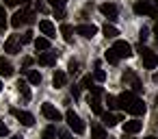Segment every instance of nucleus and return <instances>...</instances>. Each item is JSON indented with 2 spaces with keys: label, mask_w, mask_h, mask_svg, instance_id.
<instances>
[{
  "label": "nucleus",
  "mask_w": 158,
  "mask_h": 139,
  "mask_svg": "<svg viewBox=\"0 0 158 139\" xmlns=\"http://www.w3.org/2000/svg\"><path fill=\"white\" fill-rule=\"evenodd\" d=\"M117 102H119V106H121L123 111H128L130 115H145V102H143L139 96H134L132 91H128V89L117 98Z\"/></svg>",
  "instance_id": "obj_1"
},
{
  "label": "nucleus",
  "mask_w": 158,
  "mask_h": 139,
  "mask_svg": "<svg viewBox=\"0 0 158 139\" xmlns=\"http://www.w3.org/2000/svg\"><path fill=\"white\" fill-rule=\"evenodd\" d=\"M121 83H123L126 87H130L128 91H132L134 96H139V93L143 91V83L139 80V76H136L132 70H126V72L121 74Z\"/></svg>",
  "instance_id": "obj_2"
},
{
  "label": "nucleus",
  "mask_w": 158,
  "mask_h": 139,
  "mask_svg": "<svg viewBox=\"0 0 158 139\" xmlns=\"http://www.w3.org/2000/svg\"><path fill=\"white\" fill-rule=\"evenodd\" d=\"M31 22H35V13H33L28 7L18 9V11L13 13V18H11V26H13V28H20L22 24H31Z\"/></svg>",
  "instance_id": "obj_3"
},
{
  "label": "nucleus",
  "mask_w": 158,
  "mask_h": 139,
  "mask_svg": "<svg viewBox=\"0 0 158 139\" xmlns=\"http://www.w3.org/2000/svg\"><path fill=\"white\" fill-rule=\"evenodd\" d=\"M134 13H136V15H149V18H156V15H158V9L154 7V0H136Z\"/></svg>",
  "instance_id": "obj_4"
},
{
  "label": "nucleus",
  "mask_w": 158,
  "mask_h": 139,
  "mask_svg": "<svg viewBox=\"0 0 158 139\" xmlns=\"http://www.w3.org/2000/svg\"><path fill=\"white\" fill-rule=\"evenodd\" d=\"M65 119H67V126H69L76 135H85L87 126H85V122L80 119V115H76L74 111H67V113H65Z\"/></svg>",
  "instance_id": "obj_5"
},
{
  "label": "nucleus",
  "mask_w": 158,
  "mask_h": 139,
  "mask_svg": "<svg viewBox=\"0 0 158 139\" xmlns=\"http://www.w3.org/2000/svg\"><path fill=\"white\" fill-rule=\"evenodd\" d=\"M110 50H113L119 59H130V57H132V46H130L128 41H123V39H117Z\"/></svg>",
  "instance_id": "obj_6"
},
{
  "label": "nucleus",
  "mask_w": 158,
  "mask_h": 139,
  "mask_svg": "<svg viewBox=\"0 0 158 139\" xmlns=\"http://www.w3.org/2000/svg\"><path fill=\"white\" fill-rule=\"evenodd\" d=\"M139 54H141V61H143V65H145V70H154L158 63H156V54L149 50V48H145L143 44L139 46Z\"/></svg>",
  "instance_id": "obj_7"
},
{
  "label": "nucleus",
  "mask_w": 158,
  "mask_h": 139,
  "mask_svg": "<svg viewBox=\"0 0 158 139\" xmlns=\"http://www.w3.org/2000/svg\"><path fill=\"white\" fill-rule=\"evenodd\" d=\"M5 52H9V54H20L22 52V44H20L18 35H9V39L5 41Z\"/></svg>",
  "instance_id": "obj_8"
},
{
  "label": "nucleus",
  "mask_w": 158,
  "mask_h": 139,
  "mask_svg": "<svg viewBox=\"0 0 158 139\" xmlns=\"http://www.w3.org/2000/svg\"><path fill=\"white\" fill-rule=\"evenodd\" d=\"M56 59H59V52H54V50H48V52H41V54L37 57V61H39V65H46V67H50V65H56Z\"/></svg>",
  "instance_id": "obj_9"
},
{
  "label": "nucleus",
  "mask_w": 158,
  "mask_h": 139,
  "mask_svg": "<svg viewBox=\"0 0 158 139\" xmlns=\"http://www.w3.org/2000/svg\"><path fill=\"white\" fill-rule=\"evenodd\" d=\"M41 113L50 119V122H59L61 119V113H59V109L54 106V104H50V102H44L41 104Z\"/></svg>",
  "instance_id": "obj_10"
},
{
  "label": "nucleus",
  "mask_w": 158,
  "mask_h": 139,
  "mask_svg": "<svg viewBox=\"0 0 158 139\" xmlns=\"http://www.w3.org/2000/svg\"><path fill=\"white\" fill-rule=\"evenodd\" d=\"M11 113L18 117V122L20 124H24V126H33L35 124V117H33V113H28V111H20V109H11Z\"/></svg>",
  "instance_id": "obj_11"
},
{
  "label": "nucleus",
  "mask_w": 158,
  "mask_h": 139,
  "mask_svg": "<svg viewBox=\"0 0 158 139\" xmlns=\"http://www.w3.org/2000/svg\"><path fill=\"white\" fill-rule=\"evenodd\" d=\"M39 31L46 35V39H54L56 37V28H54V24L50 20H41L39 22Z\"/></svg>",
  "instance_id": "obj_12"
},
{
  "label": "nucleus",
  "mask_w": 158,
  "mask_h": 139,
  "mask_svg": "<svg viewBox=\"0 0 158 139\" xmlns=\"http://www.w3.org/2000/svg\"><path fill=\"white\" fill-rule=\"evenodd\" d=\"M76 33L82 35V37H87V39H91V37H95L98 26H93V24H78L76 26Z\"/></svg>",
  "instance_id": "obj_13"
},
{
  "label": "nucleus",
  "mask_w": 158,
  "mask_h": 139,
  "mask_svg": "<svg viewBox=\"0 0 158 139\" xmlns=\"http://www.w3.org/2000/svg\"><path fill=\"white\" fill-rule=\"evenodd\" d=\"M100 11L110 20V22H115L117 20V15H119V9L115 7V5H108V2H104V5H100Z\"/></svg>",
  "instance_id": "obj_14"
},
{
  "label": "nucleus",
  "mask_w": 158,
  "mask_h": 139,
  "mask_svg": "<svg viewBox=\"0 0 158 139\" xmlns=\"http://www.w3.org/2000/svg\"><path fill=\"white\" fill-rule=\"evenodd\" d=\"M143 128V122H139V119H128V122H123V132L126 135H134V132H139Z\"/></svg>",
  "instance_id": "obj_15"
},
{
  "label": "nucleus",
  "mask_w": 158,
  "mask_h": 139,
  "mask_svg": "<svg viewBox=\"0 0 158 139\" xmlns=\"http://www.w3.org/2000/svg\"><path fill=\"white\" fill-rule=\"evenodd\" d=\"M0 76H5V78L13 76V65H11V61H7L5 57H0Z\"/></svg>",
  "instance_id": "obj_16"
},
{
  "label": "nucleus",
  "mask_w": 158,
  "mask_h": 139,
  "mask_svg": "<svg viewBox=\"0 0 158 139\" xmlns=\"http://www.w3.org/2000/svg\"><path fill=\"white\" fill-rule=\"evenodd\" d=\"M18 91H20V96H22V98H24L26 102H28V100L33 98V93H31V87H28V83H26V80H22V78L18 80Z\"/></svg>",
  "instance_id": "obj_17"
},
{
  "label": "nucleus",
  "mask_w": 158,
  "mask_h": 139,
  "mask_svg": "<svg viewBox=\"0 0 158 139\" xmlns=\"http://www.w3.org/2000/svg\"><path fill=\"white\" fill-rule=\"evenodd\" d=\"M89 106H91V111L95 113V115H102L104 113V109H102V102H100V96H89Z\"/></svg>",
  "instance_id": "obj_18"
},
{
  "label": "nucleus",
  "mask_w": 158,
  "mask_h": 139,
  "mask_svg": "<svg viewBox=\"0 0 158 139\" xmlns=\"http://www.w3.org/2000/svg\"><path fill=\"white\" fill-rule=\"evenodd\" d=\"M119 122H121L119 115H115V113H102V124H104V126L110 128V126H117Z\"/></svg>",
  "instance_id": "obj_19"
},
{
  "label": "nucleus",
  "mask_w": 158,
  "mask_h": 139,
  "mask_svg": "<svg viewBox=\"0 0 158 139\" xmlns=\"http://www.w3.org/2000/svg\"><path fill=\"white\" fill-rule=\"evenodd\" d=\"M65 83H67V74L61 72V70H56L54 76H52V85H54V87H63Z\"/></svg>",
  "instance_id": "obj_20"
},
{
  "label": "nucleus",
  "mask_w": 158,
  "mask_h": 139,
  "mask_svg": "<svg viewBox=\"0 0 158 139\" xmlns=\"http://www.w3.org/2000/svg\"><path fill=\"white\" fill-rule=\"evenodd\" d=\"M61 35H63V39H65L67 44L74 41V28H72L69 24H61Z\"/></svg>",
  "instance_id": "obj_21"
},
{
  "label": "nucleus",
  "mask_w": 158,
  "mask_h": 139,
  "mask_svg": "<svg viewBox=\"0 0 158 139\" xmlns=\"http://www.w3.org/2000/svg\"><path fill=\"white\" fill-rule=\"evenodd\" d=\"M102 33H104V37H108V39H115V37L119 35L117 26H113V24H104V26H102Z\"/></svg>",
  "instance_id": "obj_22"
},
{
  "label": "nucleus",
  "mask_w": 158,
  "mask_h": 139,
  "mask_svg": "<svg viewBox=\"0 0 158 139\" xmlns=\"http://www.w3.org/2000/svg\"><path fill=\"white\" fill-rule=\"evenodd\" d=\"M26 83H31V85H39L41 83V74L37 72V70H26Z\"/></svg>",
  "instance_id": "obj_23"
},
{
  "label": "nucleus",
  "mask_w": 158,
  "mask_h": 139,
  "mask_svg": "<svg viewBox=\"0 0 158 139\" xmlns=\"http://www.w3.org/2000/svg\"><path fill=\"white\" fill-rule=\"evenodd\" d=\"M91 137H93V139H106L104 128H102L100 124H93V126H91Z\"/></svg>",
  "instance_id": "obj_24"
},
{
  "label": "nucleus",
  "mask_w": 158,
  "mask_h": 139,
  "mask_svg": "<svg viewBox=\"0 0 158 139\" xmlns=\"http://www.w3.org/2000/svg\"><path fill=\"white\" fill-rule=\"evenodd\" d=\"M35 48H37V50H50V39L37 37V39H35Z\"/></svg>",
  "instance_id": "obj_25"
},
{
  "label": "nucleus",
  "mask_w": 158,
  "mask_h": 139,
  "mask_svg": "<svg viewBox=\"0 0 158 139\" xmlns=\"http://www.w3.org/2000/svg\"><path fill=\"white\" fill-rule=\"evenodd\" d=\"M104 59H106V61H108L110 65H115V63H119V57H117V54H115V52H113L110 48H108V50L104 52Z\"/></svg>",
  "instance_id": "obj_26"
},
{
  "label": "nucleus",
  "mask_w": 158,
  "mask_h": 139,
  "mask_svg": "<svg viewBox=\"0 0 158 139\" xmlns=\"http://www.w3.org/2000/svg\"><path fill=\"white\" fill-rule=\"evenodd\" d=\"M44 139H56V128L54 126H48L44 130Z\"/></svg>",
  "instance_id": "obj_27"
},
{
  "label": "nucleus",
  "mask_w": 158,
  "mask_h": 139,
  "mask_svg": "<svg viewBox=\"0 0 158 139\" xmlns=\"http://www.w3.org/2000/svg\"><path fill=\"white\" fill-rule=\"evenodd\" d=\"M7 28V11L5 7H0V31H5Z\"/></svg>",
  "instance_id": "obj_28"
},
{
  "label": "nucleus",
  "mask_w": 158,
  "mask_h": 139,
  "mask_svg": "<svg viewBox=\"0 0 158 139\" xmlns=\"http://www.w3.org/2000/svg\"><path fill=\"white\" fill-rule=\"evenodd\" d=\"M93 80L104 83V80H106V72H104V70H95V72H93Z\"/></svg>",
  "instance_id": "obj_29"
},
{
  "label": "nucleus",
  "mask_w": 158,
  "mask_h": 139,
  "mask_svg": "<svg viewBox=\"0 0 158 139\" xmlns=\"http://www.w3.org/2000/svg\"><path fill=\"white\" fill-rule=\"evenodd\" d=\"M106 104H108V109H119V102H117V98L115 96H106Z\"/></svg>",
  "instance_id": "obj_30"
},
{
  "label": "nucleus",
  "mask_w": 158,
  "mask_h": 139,
  "mask_svg": "<svg viewBox=\"0 0 158 139\" xmlns=\"http://www.w3.org/2000/svg\"><path fill=\"white\" fill-rule=\"evenodd\" d=\"M33 35H35L33 31H26V33L20 37V44H31V41H33Z\"/></svg>",
  "instance_id": "obj_31"
},
{
  "label": "nucleus",
  "mask_w": 158,
  "mask_h": 139,
  "mask_svg": "<svg viewBox=\"0 0 158 139\" xmlns=\"http://www.w3.org/2000/svg\"><path fill=\"white\" fill-rule=\"evenodd\" d=\"M78 67H80V63H78V61H74V59H72V61H69V65H67V70H69V74H72V76H74V74H78Z\"/></svg>",
  "instance_id": "obj_32"
},
{
  "label": "nucleus",
  "mask_w": 158,
  "mask_h": 139,
  "mask_svg": "<svg viewBox=\"0 0 158 139\" xmlns=\"http://www.w3.org/2000/svg\"><path fill=\"white\" fill-rule=\"evenodd\" d=\"M48 2L54 7V11H59V9H63V7H65V0H48Z\"/></svg>",
  "instance_id": "obj_33"
},
{
  "label": "nucleus",
  "mask_w": 158,
  "mask_h": 139,
  "mask_svg": "<svg viewBox=\"0 0 158 139\" xmlns=\"http://www.w3.org/2000/svg\"><path fill=\"white\" fill-rule=\"evenodd\" d=\"M82 87H87V89L91 91V87H93V76H85V78H82Z\"/></svg>",
  "instance_id": "obj_34"
},
{
  "label": "nucleus",
  "mask_w": 158,
  "mask_h": 139,
  "mask_svg": "<svg viewBox=\"0 0 158 139\" xmlns=\"http://www.w3.org/2000/svg\"><path fill=\"white\" fill-rule=\"evenodd\" d=\"M9 135V126L5 122H0V137H7Z\"/></svg>",
  "instance_id": "obj_35"
},
{
  "label": "nucleus",
  "mask_w": 158,
  "mask_h": 139,
  "mask_svg": "<svg viewBox=\"0 0 158 139\" xmlns=\"http://www.w3.org/2000/svg\"><path fill=\"white\" fill-rule=\"evenodd\" d=\"M24 5V2H28V0H5V5H9V7H15V5Z\"/></svg>",
  "instance_id": "obj_36"
},
{
  "label": "nucleus",
  "mask_w": 158,
  "mask_h": 139,
  "mask_svg": "<svg viewBox=\"0 0 158 139\" xmlns=\"http://www.w3.org/2000/svg\"><path fill=\"white\" fill-rule=\"evenodd\" d=\"M147 37H149V33H147V28H141V33H139V39H141V44H143V41H145Z\"/></svg>",
  "instance_id": "obj_37"
},
{
  "label": "nucleus",
  "mask_w": 158,
  "mask_h": 139,
  "mask_svg": "<svg viewBox=\"0 0 158 139\" xmlns=\"http://www.w3.org/2000/svg\"><path fill=\"white\" fill-rule=\"evenodd\" d=\"M72 96L74 98H80V85H74L72 87Z\"/></svg>",
  "instance_id": "obj_38"
},
{
  "label": "nucleus",
  "mask_w": 158,
  "mask_h": 139,
  "mask_svg": "<svg viewBox=\"0 0 158 139\" xmlns=\"http://www.w3.org/2000/svg\"><path fill=\"white\" fill-rule=\"evenodd\" d=\"M31 65H33V59H31V57H28V59H24V70H28Z\"/></svg>",
  "instance_id": "obj_39"
},
{
  "label": "nucleus",
  "mask_w": 158,
  "mask_h": 139,
  "mask_svg": "<svg viewBox=\"0 0 158 139\" xmlns=\"http://www.w3.org/2000/svg\"><path fill=\"white\" fill-rule=\"evenodd\" d=\"M54 13H56V18H59V20H63V18H65V11H63V9H59V11H54Z\"/></svg>",
  "instance_id": "obj_40"
},
{
  "label": "nucleus",
  "mask_w": 158,
  "mask_h": 139,
  "mask_svg": "<svg viewBox=\"0 0 158 139\" xmlns=\"http://www.w3.org/2000/svg\"><path fill=\"white\" fill-rule=\"evenodd\" d=\"M154 35H156V41H158V22L154 24Z\"/></svg>",
  "instance_id": "obj_41"
},
{
  "label": "nucleus",
  "mask_w": 158,
  "mask_h": 139,
  "mask_svg": "<svg viewBox=\"0 0 158 139\" xmlns=\"http://www.w3.org/2000/svg\"><path fill=\"white\" fill-rule=\"evenodd\" d=\"M154 7H156V9H158V0H154Z\"/></svg>",
  "instance_id": "obj_42"
},
{
  "label": "nucleus",
  "mask_w": 158,
  "mask_h": 139,
  "mask_svg": "<svg viewBox=\"0 0 158 139\" xmlns=\"http://www.w3.org/2000/svg\"><path fill=\"white\" fill-rule=\"evenodd\" d=\"M145 139H156V137H145Z\"/></svg>",
  "instance_id": "obj_43"
},
{
  "label": "nucleus",
  "mask_w": 158,
  "mask_h": 139,
  "mask_svg": "<svg viewBox=\"0 0 158 139\" xmlns=\"http://www.w3.org/2000/svg\"><path fill=\"white\" fill-rule=\"evenodd\" d=\"M11 139H22V137H11Z\"/></svg>",
  "instance_id": "obj_44"
},
{
  "label": "nucleus",
  "mask_w": 158,
  "mask_h": 139,
  "mask_svg": "<svg viewBox=\"0 0 158 139\" xmlns=\"http://www.w3.org/2000/svg\"><path fill=\"white\" fill-rule=\"evenodd\" d=\"M156 104H158V96H156Z\"/></svg>",
  "instance_id": "obj_45"
},
{
  "label": "nucleus",
  "mask_w": 158,
  "mask_h": 139,
  "mask_svg": "<svg viewBox=\"0 0 158 139\" xmlns=\"http://www.w3.org/2000/svg\"><path fill=\"white\" fill-rule=\"evenodd\" d=\"M0 89H2V83H0Z\"/></svg>",
  "instance_id": "obj_46"
},
{
  "label": "nucleus",
  "mask_w": 158,
  "mask_h": 139,
  "mask_svg": "<svg viewBox=\"0 0 158 139\" xmlns=\"http://www.w3.org/2000/svg\"><path fill=\"white\" fill-rule=\"evenodd\" d=\"M126 139H132V137H126Z\"/></svg>",
  "instance_id": "obj_47"
},
{
  "label": "nucleus",
  "mask_w": 158,
  "mask_h": 139,
  "mask_svg": "<svg viewBox=\"0 0 158 139\" xmlns=\"http://www.w3.org/2000/svg\"><path fill=\"white\" fill-rule=\"evenodd\" d=\"M156 63H158V57H156Z\"/></svg>",
  "instance_id": "obj_48"
},
{
  "label": "nucleus",
  "mask_w": 158,
  "mask_h": 139,
  "mask_svg": "<svg viewBox=\"0 0 158 139\" xmlns=\"http://www.w3.org/2000/svg\"><path fill=\"white\" fill-rule=\"evenodd\" d=\"M108 139H115V137H108Z\"/></svg>",
  "instance_id": "obj_49"
}]
</instances>
